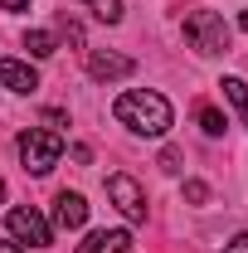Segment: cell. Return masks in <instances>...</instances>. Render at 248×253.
<instances>
[{
    "instance_id": "1",
    "label": "cell",
    "mask_w": 248,
    "mask_h": 253,
    "mask_svg": "<svg viewBox=\"0 0 248 253\" xmlns=\"http://www.w3.org/2000/svg\"><path fill=\"white\" fill-rule=\"evenodd\" d=\"M112 117L122 126H131L136 136H165L170 122H175V112H170V102L161 93H146V88H131L112 102Z\"/></svg>"
},
{
    "instance_id": "2",
    "label": "cell",
    "mask_w": 248,
    "mask_h": 253,
    "mask_svg": "<svg viewBox=\"0 0 248 253\" xmlns=\"http://www.w3.org/2000/svg\"><path fill=\"white\" fill-rule=\"evenodd\" d=\"M15 151H20V161H25L30 175H49L59 166V156H63V136L49 131V126H30V131H20Z\"/></svg>"
},
{
    "instance_id": "3",
    "label": "cell",
    "mask_w": 248,
    "mask_h": 253,
    "mask_svg": "<svg viewBox=\"0 0 248 253\" xmlns=\"http://www.w3.org/2000/svg\"><path fill=\"white\" fill-rule=\"evenodd\" d=\"M185 44L195 54H205V59L229 54V25H224V15H214V10H190L185 15Z\"/></svg>"
},
{
    "instance_id": "4",
    "label": "cell",
    "mask_w": 248,
    "mask_h": 253,
    "mask_svg": "<svg viewBox=\"0 0 248 253\" xmlns=\"http://www.w3.org/2000/svg\"><path fill=\"white\" fill-rule=\"evenodd\" d=\"M10 234H15L20 244H30V249H49V244H54V229H49V219H44L34 205L30 210H25V205L10 210Z\"/></svg>"
},
{
    "instance_id": "5",
    "label": "cell",
    "mask_w": 248,
    "mask_h": 253,
    "mask_svg": "<svg viewBox=\"0 0 248 253\" xmlns=\"http://www.w3.org/2000/svg\"><path fill=\"white\" fill-rule=\"evenodd\" d=\"M107 195H112V205H117L131 224L146 219V195H141V185H136L131 175H112V180H107Z\"/></svg>"
},
{
    "instance_id": "6",
    "label": "cell",
    "mask_w": 248,
    "mask_h": 253,
    "mask_svg": "<svg viewBox=\"0 0 248 253\" xmlns=\"http://www.w3.org/2000/svg\"><path fill=\"white\" fill-rule=\"evenodd\" d=\"M88 73H93L97 83H117V78H131V73H136V59L112 54V49H93V54H88Z\"/></svg>"
},
{
    "instance_id": "7",
    "label": "cell",
    "mask_w": 248,
    "mask_h": 253,
    "mask_svg": "<svg viewBox=\"0 0 248 253\" xmlns=\"http://www.w3.org/2000/svg\"><path fill=\"white\" fill-rule=\"evenodd\" d=\"M54 224H59V229H83V224H88V200H83L78 190H59V200H54Z\"/></svg>"
},
{
    "instance_id": "8",
    "label": "cell",
    "mask_w": 248,
    "mask_h": 253,
    "mask_svg": "<svg viewBox=\"0 0 248 253\" xmlns=\"http://www.w3.org/2000/svg\"><path fill=\"white\" fill-rule=\"evenodd\" d=\"M0 88H10V93H25V97H30L34 88H39V73H34L30 63H20V59H0Z\"/></svg>"
},
{
    "instance_id": "9",
    "label": "cell",
    "mask_w": 248,
    "mask_h": 253,
    "mask_svg": "<svg viewBox=\"0 0 248 253\" xmlns=\"http://www.w3.org/2000/svg\"><path fill=\"white\" fill-rule=\"evenodd\" d=\"M126 249H131V234L126 229H97V234H88L78 244V253H126Z\"/></svg>"
},
{
    "instance_id": "10",
    "label": "cell",
    "mask_w": 248,
    "mask_h": 253,
    "mask_svg": "<svg viewBox=\"0 0 248 253\" xmlns=\"http://www.w3.org/2000/svg\"><path fill=\"white\" fill-rule=\"evenodd\" d=\"M219 88H224V97L239 107V117H244V126H248V83H244V78H224Z\"/></svg>"
},
{
    "instance_id": "11",
    "label": "cell",
    "mask_w": 248,
    "mask_h": 253,
    "mask_svg": "<svg viewBox=\"0 0 248 253\" xmlns=\"http://www.w3.org/2000/svg\"><path fill=\"white\" fill-rule=\"evenodd\" d=\"M195 122L205 126V136H224V112H214V107H209V102H200V107H195Z\"/></svg>"
},
{
    "instance_id": "12",
    "label": "cell",
    "mask_w": 248,
    "mask_h": 253,
    "mask_svg": "<svg viewBox=\"0 0 248 253\" xmlns=\"http://www.w3.org/2000/svg\"><path fill=\"white\" fill-rule=\"evenodd\" d=\"M25 49H30L34 59H49L59 44H54V34H49V30H30V34H25Z\"/></svg>"
},
{
    "instance_id": "13",
    "label": "cell",
    "mask_w": 248,
    "mask_h": 253,
    "mask_svg": "<svg viewBox=\"0 0 248 253\" xmlns=\"http://www.w3.org/2000/svg\"><path fill=\"white\" fill-rule=\"evenodd\" d=\"M83 5H93V15L102 25H117L122 20V0H83Z\"/></svg>"
},
{
    "instance_id": "14",
    "label": "cell",
    "mask_w": 248,
    "mask_h": 253,
    "mask_svg": "<svg viewBox=\"0 0 248 253\" xmlns=\"http://www.w3.org/2000/svg\"><path fill=\"white\" fill-rule=\"evenodd\" d=\"M185 200L205 205V200H209V185H205V180H190V185H185Z\"/></svg>"
},
{
    "instance_id": "15",
    "label": "cell",
    "mask_w": 248,
    "mask_h": 253,
    "mask_svg": "<svg viewBox=\"0 0 248 253\" xmlns=\"http://www.w3.org/2000/svg\"><path fill=\"white\" fill-rule=\"evenodd\" d=\"M161 170H170V175L180 170V151H175V146H165V151H161Z\"/></svg>"
},
{
    "instance_id": "16",
    "label": "cell",
    "mask_w": 248,
    "mask_h": 253,
    "mask_svg": "<svg viewBox=\"0 0 248 253\" xmlns=\"http://www.w3.org/2000/svg\"><path fill=\"white\" fill-rule=\"evenodd\" d=\"M59 30L68 34V39H73V44H83V30H78V20H68V15H63V20H59Z\"/></svg>"
},
{
    "instance_id": "17",
    "label": "cell",
    "mask_w": 248,
    "mask_h": 253,
    "mask_svg": "<svg viewBox=\"0 0 248 253\" xmlns=\"http://www.w3.org/2000/svg\"><path fill=\"white\" fill-rule=\"evenodd\" d=\"M224 253H248V234H239V239H229V249Z\"/></svg>"
},
{
    "instance_id": "18",
    "label": "cell",
    "mask_w": 248,
    "mask_h": 253,
    "mask_svg": "<svg viewBox=\"0 0 248 253\" xmlns=\"http://www.w3.org/2000/svg\"><path fill=\"white\" fill-rule=\"evenodd\" d=\"M30 0H0V10H25Z\"/></svg>"
},
{
    "instance_id": "19",
    "label": "cell",
    "mask_w": 248,
    "mask_h": 253,
    "mask_svg": "<svg viewBox=\"0 0 248 253\" xmlns=\"http://www.w3.org/2000/svg\"><path fill=\"white\" fill-rule=\"evenodd\" d=\"M0 253H20V244L15 239H0Z\"/></svg>"
},
{
    "instance_id": "20",
    "label": "cell",
    "mask_w": 248,
    "mask_h": 253,
    "mask_svg": "<svg viewBox=\"0 0 248 253\" xmlns=\"http://www.w3.org/2000/svg\"><path fill=\"white\" fill-rule=\"evenodd\" d=\"M239 25H244V34H248V10H244V15H239Z\"/></svg>"
},
{
    "instance_id": "21",
    "label": "cell",
    "mask_w": 248,
    "mask_h": 253,
    "mask_svg": "<svg viewBox=\"0 0 248 253\" xmlns=\"http://www.w3.org/2000/svg\"><path fill=\"white\" fill-rule=\"evenodd\" d=\"M0 205H5V180H0Z\"/></svg>"
}]
</instances>
